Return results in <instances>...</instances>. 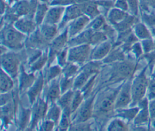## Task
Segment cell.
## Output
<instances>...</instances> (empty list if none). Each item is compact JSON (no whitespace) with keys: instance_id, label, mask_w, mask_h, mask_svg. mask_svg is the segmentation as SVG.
I'll return each mask as SVG.
<instances>
[{"instance_id":"obj_23","label":"cell","mask_w":155,"mask_h":131,"mask_svg":"<svg viewBox=\"0 0 155 131\" xmlns=\"http://www.w3.org/2000/svg\"><path fill=\"white\" fill-rule=\"evenodd\" d=\"M31 5L26 1H22L16 3L12 8V13L18 18L25 16H30L29 14L31 12Z\"/></svg>"},{"instance_id":"obj_16","label":"cell","mask_w":155,"mask_h":131,"mask_svg":"<svg viewBox=\"0 0 155 131\" xmlns=\"http://www.w3.org/2000/svg\"><path fill=\"white\" fill-rule=\"evenodd\" d=\"M82 15H83V13L79 4H73L68 5L65 8L63 18L58 26L59 29Z\"/></svg>"},{"instance_id":"obj_32","label":"cell","mask_w":155,"mask_h":131,"mask_svg":"<svg viewBox=\"0 0 155 131\" xmlns=\"http://www.w3.org/2000/svg\"><path fill=\"white\" fill-rule=\"evenodd\" d=\"M48 52H44L43 54L38 58L36 61L28 65L30 66V70L31 72H35L36 71H40L43 67L48 63Z\"/></svg>"},{"instance_id":"obj_51","label":"cell","mask_w":155,"mask_h":131,"mask_svg":"<svg viewBox=\"0 0 155 131\" xmlns=\"http://www.w3.org/2000/svg\"><path fill=\"white\" fill-rule=\"evenodd\" d=\"M5 1L4 2L3 0H1V13L2 14L4 12H5Z\"/></svg>"},{"instance_id":"obj_40","label":"cell","mask_w":155,"mask_h":131,"mask_svg":"<svg viewBox=\"0 0 155 131\" xmlns=\"http://www.w3.org/2000/svg\"><path fill=\"white\" fill-rule=\"evenodd\" d=\"M68 47L67 46L60 52H59L56 55V58L57 59V63L62 68H63L68 62Z\"/></svg>"},{"instance_id":"obj_36","label":"cell","mask_w":155,"mask_h":131,"mask_svg":"<svg viewBox=\"0 0 155 131\" xmlns=\"http://www.w3.org/2000/svg\"><path fill=\"white\" fill-rule=\"evenodd\" d=\"M107 130L108 131H122L127 130V127L126 124L120 119H113L108 124Z\"/></svg>"},{"instance_id":"obj_12","label":"cell","mask_w":155,"mask_h":131,"mask_svg":"<svg viewBox=\"0 0 155 131\" xmlns=\"http://www.w3.org/2000/svg\"><path fill=\"white\" fill-rule=\"evenodd\" d=\"M65 10V7L59 5L48 8L43 23L53 25L59 24L63 18Z\"/></svg>"},{"instance_id":"obj_21","label":"cell","mask_w":155,"mask_h":131,"mask_svg":"<svg viewBox=\"0 0 155 131\" xmlns=\"http://www.w3.org/2000/svg\"><path fill=\"white\" fill-rule=\"evenodd\" d=\"M14 86L13 78L4 71L2 69H1L0 73V90L1 93L10 92Z\"/></svg>"},{"instance_id":"obj_54","label":"cell","mask_w":155,"mask_h":131,"mask_svg":"<svg viewBox=\"0 0 155 131\" xmlns=\"http://www.w3.org/2000/svg\"><path fill=\"white\" fill-rule=\"evenodd\" d=\"M151 2H155V0H149Z\"/></svg>"},{"instance_id":"obj_30","label":"cell","mask_w":155,"mask_h":131,"mask_svg":"<svg viewBox=\"0 0 155 131\" xmlns=\"http://www.w3.org/2000/svg\"><path fill=\"white\" fill-rule=\"evenodd\" d=\"M74 90V95L70 105V110L71 112V115L78 110V109L82 104L85 98L80 89Z\"/></svg>"},{"instance_id":"obj_41","label":"cell","mask_w":155,"mask_h":131,"mask_svg":"<svg viewBox=\"0 0 155 131\" xmlns=\"http://www.w3.org/2000/svg\"><path fill=\"white\" fill-rule=\"evenodd\" d=\"M55 127H56V125L53 121L44 118L39 124L38 130L42 131H50L54 130Z\"/></svg>"},{"instance_id":"obj_39","label":"cell","mask_w":155,"mask_h":131,"mask_svg":"<svg viewBox=\"0 0 155 131\" xmlns=\"http://www.w3.org/2000/svg\"><path fill=\"white\" fill-rule=\"evenodd\" d=\"M122 51L119 49L117 50H111L109 54L107 55L106 58L103 59L104 62L105 63H110L112 62L120 61L123 59L124 55L122 54Z\"/></svg>"},{"instance_id":"obj_1","label":"cell","mask_w":155,"mask_h":131,"mask_svg":"<svg viewBox=\"0 0 155 131\" xmlns=\"http://www.w3.org/2000/svg\"><path fill=\"white\" fill-rule=\"evenodd\" d=\"M26 37L27 35L10 24L4 26L1 29V44L8 49L13 50L21 49L25 43Z\"/></svg>"},{"instance_id":"obj_14","label":"cell","mask_w":155,"mask_h":131,"mask_svg":"<svg viewBox=\"0 0 155 131\" xmlns=\"http://www.w3.org/2000/svg\"><path fill=\"white\" fill-rule=\"evenodd\" d=\"M112 50V44L110 41H105L92 48L90 55V60L101 61L107 56Z\"/></svg>"},{"instance_id":"obj_8","label":"cell","mask_w":155,"mask_h":131,"mask_svg":"<svg viewBox=\"0 0 155 131\" xmlns=\"http://www.w3.org/2000/svg\"><path fill=\"white\" fill-rule=\"evenodd\" d=\"M131 85V84L127 81L119 89L116 96L114 109L125 108L132 101Z\"/></svg>"},{"instance_id":"obj_20","label":"cell","mask_w":155,"mask_h":131,"mask_svg":"<svg viewBox=\"0 0 155 131\" xmlns=\"http://www.w3.org/2000/svg\"><path fill=\"white\" fill-rule=\"evenodd\" d=\"M127 16L125 11L115 7L109 11L107 15V20L112 25L115 26L125 19Z\"/></svg>"},{"instance_id":"obj_4","label":"cell","mask_w":155,"mask_h":131,"mask_svg":"<svg viewBox=\"0 0 155 131\" xmlns=\"http://www.w3.org/2000/svg\"><path fill=\"white\" fill-rule=\"evenodd\" d=\"M1 69L13 78L19 74L21 67L20 60L16 53L8 51L1 55Z\"/></svg>"},{"instance_id":"obj_15","label":"cell","mask_w":155,"mask_h":131,"mask_svg":"<svg viewBox=\"0 0 155 131\" xmlns=\"http://www.w3.org/2000/svg\"><path fill=\"white\" fill-rule=\"evenodd\" d=\"M59 78L60 76L48 83L49 84L45 92V101L48 104L56 102L62 94L59 85Z\"/></svg>"},{"instance_id":"obj_25","label":"cell","mask_w":155,"mask_h":131,"mask_svg":"<svg viewBox=\"0 0 155 131\" xmlns=\"http://www.w3.org/2000/svg\"><path fill=\"white\" fill-rule=\"evenodd\" d=\"M71 124V112L70 109H65L62 110V115L59 121L56 126L58 130L65 131L69 130Z\"/></svg>"},{"instance_id":"obj_44","label":"cell","mask_w":155,"mask_h":131,"mask_svg":"<svg viewBox=\"0 0 155 131\" xmlns=\"http://www.w3.org/2000/svg\"><path fill=\"white\" fill-rule=\"evenodd\" d=\"M86 122L79 123L76 124H71L69 130H91V128L90 127V124Z\"/></svg>"},{"instance_id":"obj_46","label":"cell","mask_w":155,"mask_h":131,"mask_svg":"<svg viewBox=\"0 0 155 131\" xmlns=\"http://www.w3.org/2000/svg\"><path fill=\"white\" fill-rule=\"evenodd\" d=\"M128 9L134 15H136L137 12V0H127Z\"/></svg>"},{"instance_id":"obj_34","label":"cell","mask_w":155,"mask_h":131,"mask_svg":"<svg viewBox=\"0 0 155 131\" xmlns=\"http://www.w3.org/2000/svg\"><path fill=\"white\" fill-rule=\"evenodd\" d=\"M31 121V110L22 108L19 115V126L20 129H24L30 125Z\"/></svg>"},{"instance_id":"obj_43","label":"cell","mask_w":155,"mask_h":131,"mask_svg":"<svg viewBox=\"0 0 155 131\" xmlns=\"http://www.w3.org/2000/svg\"><path fill=\"white\" fill-rule=\"evenodd\" d=\"M134 32L136 35L139 38H145L149 36L147 30L142 24H138L135 26Z\"/></svg>"},{"instance_id":"obj_7","label":"cell","mask_w":155,"mask_h":131,"mask_svg":"<svg viewBox=\"0 0 155 131\" xmlns=\"http://www.w3.org/2000/svg\"><path fill=\"white\" fill-rule=\"evenodd\" d=\"M118 90H108L102 93L97 100L96 105L94 107L97 108V111L100 114H107L114 109L115 99Z\"/></svg>"},{"instance_id":"obj_3","label":"cell","mask_w":155,"mask_h":131,"mask_svg":"<svg viewBox=\"0 0 155 131\" xmlns=\"http://www.w3.org/2000/svg\"><path fill=\"white\" fill-rule=\"evenodd\" d=\"M96 96H89L85 98L82 104L72 115L71 124L88 121L93 116L94 107V101ZM72 114V115H73Z\"/></svg>"},{"instance_id":"obj_33","label":"cell","mask_w":155,"mask_h":131,"mask_svg":"<svg viewBox=\"0 0 155 131\" xmlns=\"http://www.w3.org/2000/svg\"><path fill=\"white\" fill-rule=\"evenodd\" d=\"M80 70L78 64L68 62L63 68L62 75L67 78H74Z\"/></svg>"},{"instance_id":"obj_10","label":"cell","mask_w":155,"mask_h":131,"mask_svg":"<svg viewBox=\"0 0 155 131\" xmlns=\"http://www.w3.org/2000/svg\"><path fill=\"white\" fill-rule=\"evenodd\" d=\"M147 81L143 73L137 76L131 85V98L133 102H137L143 96L145 92Z\"/></svg>"},{"instance_id":"obj_53","label":"cell","mask_w":155,"mask_h":131,"mask_svg":"<svg viewBox=\"0 0 155 131\" xmlns=\"http://www.w3.org/2000/svg\"><path fill=\"white\" fill-rule=\"evenodd\" d=\"M34 1H40L41 2H42V3H46L47 2H48L49 0H34Z\"/></svg>"},{"instance_id":"obj_27","label":"cell","mask_w":155,"mask_h":131,"mask_svg":"<svg viewBox=\"0 0 155 131\" xmlns=\"http://www.w3.org/2000/svg\"><path fill=\"white\" fill-rule=\"evenodd\" d=\"M48 8L46 3L40 2L36 8L34 14V20L38 25H40L43 23Z\"/></svg>"},{"instance_id":"obj_52","label":"cell","mask_w":155,"mask_h":131,"mask_svg":"<svg viewBox=\"0 0 155 131\" xmlns=\"http://www.w3.org/2000/svg\"><path fill=\"white\" fill-rule=\"evenodd\" d=\"M151 112H152V114H153L154 115H155V103L153 104V107H152Z\"/></svg>"},{"instance_id":"obj_17","label":"cell","mask_w":155,"mask_h":131,"mask_svg":"<svg viewBox=\"0 0 155 131\" xmlns=\"http://www.w3.org/2000/svg\"><path fill=\"white\" fill-rule=\"evenodd\" d=\"M36 79L33 72L27 73L23 66H21L19 72V89L20 91H27Z\"/></svg>"},{"instance_id":"obj_6","label":"cell","mask_w":155,"mask_h":131,"mask_svg":"<svg viewBox=\"0 0 155 131\" xmlns=\"http://www.w3.org/2000/svg\"><path fill=\"white\" fill-rule=\"evenodd\" d=\"M69 36L66 29L60 35H57L50 42L48 52V65L50 66L56 59V55L59 52L67 47Z\"/></svg>"},{"instance_id":"obj_38","label":"cell","mask_w":155,"mask_h":131,"mask_svg":"<svg viewBox=\"0 0 155 131\" xmlns=\"http://www.w3.org/2000/svg\"><path fill=\"white\" fill-rule=\"evenodd\" d=\"M107 40V36L102 30L93 31L91 36L90 44L91 45H96L102 42Z\"/></svg>"},{"instance_id":"obj_11","label":"cell","mask_w":155,"mask_h":131,"mask_svg":"<svg viewBox=\"0 0 155 131\" xmlns=\"http://www.w3.org/2000/svg\"><path fill=\"white\" fill-rule=\"evenodd\" d=\"M14 27L25 35H30L36 30L37 24L33 18L23 16L19 18L14 23Z\"/></svg>"},{"instance_id":"obj_19","label":"cell","mask_w":155,"mask_h":131,"mask_svg":"<svg viewBox=\"0 0 155 131\" xmlns=\"http://www.w3.org/2000/svg\"><path fill=\"white\" fill-rule=\"evenodd\" d=\"M59 27L57 25L42 23L39 29L40 33L47 42H50L57 35Z\"/></svg>"},{"instance_id":"obj_31","label":"cell","mask_w":155,"mask_h":131,"mask_svg":"<svg viewBox=\"0 0 155 131\" xmlns=\"http://www.w3.org/2000/svg\"><path fill=\"white\" fill-rule=\"evenodd\" d=\"M115 113L116 116L118 117L125 119L128 120H131L132 119L134 118L136 115L138 113V109L137 108H132L127 109L125 108H120L114 109Z\"/></svg>"},{"instance_id":"obj_9","label":"cell","mask_w":155,"mask_h":131,"mask_svg":"<svg viewBox=\"0 0 155 131\" xmlns=\"http://www.w3.org/2000/svg\"><path fill=\"white\" fill-rule=\"evenodd\" d=\"M90 21V18L83 14L70 22L69 25L67 28L69 39L75 36L86 29Z\"/></svg>"},{"instance_id":"obj_18","label":"cell","mask_w":155,"mask_h":131,"mask_svg":"<svg viewBox=\"0 0 155 131\" xmlns=\"http://www.w3.org/2000/svg\"><path fill=\"white\" fill-rule=\"evenodd\" d=\"M93 30L89 29H85L84 31H82L78 35L69 39L67 46L68 47H70L85 44H90L91 36L93 33Z\"/></svg>"},{"instance_id":"obj_37","label":"cell","mask_w":155,"mask_h":131,"mask_svg":"<svg viewBox=\"0 0 155 131\" xmlns=\"http://www.w3.org/2000/svg\"><path fill=\"white\" fill-rule=\"evenodd\" d=\"M74 78H67L62 75L59 78V85L61 93H63L69 90L73 89Z\"/></svg>"},{"instance_id":"obj_2","label":"cell","mask_w":155,"mask_h":131,"mask_svg":"<svg viewBox=\"0 0 155 131\" xmlns=\"http://www.w3.org/2000/svg\"><path fill=\"white\" fill-rule=\"evenodd\" d=\"M91 47L89 44H81L68 47V62L76 64L84 65L90 60Z\"/></svg>"},{"instance_id":"obj_47","label":"cell","mask_w":155,"mask_h":131,"mask_svg":"<svg viewBox=\"0 0 155 131\" xmlns=\"http://www.w3.org/2000/svg\"><path fill=\"white\" fill-rule=\"evenodd\" d=\"M115 7L127 11L128 9L127 0H116L115 2Z\"/></svg>"},{"instance_id":"obj_13","label":"cell","mask_w":155,"mask_h":131,"mask_svg":"<svg viewBox=\"0 0 155 131\" xmlns=\"http://www.w3.org/2000/svg\"><path fill=\"white\" fill-rule=\"evenodd\" d=\"M44 84H45L44 76L42 72H40L39 75L36 77L33 84L27 91L28 101L31 105H33L37 99L39 98V95L42 91Z\"/></svg>"},{"instance_id":"obj_35","label":"cell","mask_w":155,"mask_h":131,"mask_svg":"<svg viewBox=\"0 0 155 131\" xmlns=\"http://www.w3.org/2000/svg\"><path fill=\"white\" fill-rule=\"evenodd\" d=\"M105 25V19L104 16L99 15L90 21L86 29H89L93 31L102 30Z\"/></svg>"},{"instance_id":"obj_29","label":"cell","mask_w":155,"mask_h":131,"mask_svg":"<svg viewBox=\"0 0 155 131\" xmlns=\"http://www.w3.org/2000/svg\"><path fill=\"white\" fill-rule=\"evenodd\" d=\"M1 119L4 122V125H8L11 119H12V117L13 116V104L11 101L8 103L1 106Z\"/></svg>"},{"instance_id":"obj_45","label":"cell","mask_w":155,"mask_h":131,"mask_svg":"<svg viewBox=\"0 0 155 131\" xmlns=\"http://www.w3.org/2000/svg\"><path fill=\"white\" fill-rule=\"evenodd\" d=\"M147 113L145 112V110H142L140 113H138L134 118V122L136 124H140L145 122L147 120Z\"/></svg>"},{"instance_id":"obj_5","label":"cell","mask_w":155,"mask_h":131,"mask_svg":"<svg viewBox=\"0 0 155 131\" xmlns=\"http://www.w3.org/2000/svg\"><path fill=\"white\" fill-rule=\"evenodd\" d=\"M48 107L47 102L40 97L33 103L31 110V121L29 125L30 130L35 129L45 118Z\"/></svg>"},{"instance_id":"obj_49","label":"cell","mask_w":155,"mask_h":131,"mask_svg":"<svg viewBox=\"0 0 155 131\" xmlns=\"http://www.w3.org/2000/svg\"><path fill=\"white\" fill-rule=\"evenodd\" d=\"M132 49H133V52H134L137 56H139V55L141 53V49H140V47L139 44H134V45H133Z\"/></svg>"},{"instance_id":"obj_22","label":"cell","mask_w":155,"mask_h":131,"mask_svg":"<svg viewBox=\"0 0 155 131\" xmlns=\"http://www.w3.org/2000/svg\"><path fill=\"white\" fill-rule=\"evenodd\" d=\"M62 112V109L56 102L51 103L48 105L45 118L53 121L57 126L61 118Z\"/></svg>"},{"instance_id":"obj_24","label":"cell","mask_w":155,"mask_h":131,"mask_svg":"<svg viewBox=\"0 0 155 131\" xmlns=\"http://www.w3.org/2000/svg\"><path fill=\"white\" fill-rule=\"evenodd\" d=\"M83 14L88 16L90 19L99 15L100 13L97 4L92 1H86L79 4Z\"/></svg>"},{"instance_id":"obj_50","label":"cell","mask_w":155,"mask_h":131,"mask_svg":"<svg viewBox=\"0 0 155 131\" xmlns=\"http://www.w3.org/2000/svg\"><path fill=\"white\" fill-rule=\"evenodd\" d=\"M149 96L151 98L155 97V84L151 85L149 88Z\"/></svg>"},{"instance_id":"obj_42","label":"cell","mask_w":155,"mask_h":131,"mask_svg":"<svg viewBox=\"0 0 155 131\" xmlns=\"http://www.w3.org/2000/svg\"><path fill=\"white\" fill-rule=\"evenodd\" d=\"M97 74L94 75L93 76H92L90 79L87 82V83L82 87V88L81 89H80L81 90V92H82V93L84 94L85 98H87V96L88 95L92 89V87L94 84L95 82V79L97 77Z\"/></svg>"},{"instance_id":"obj_48","label":"cell","mask_w":155,"mask_h":131,"mask_svg":"<svg viewBox=\"0 0 155 131\" xmlns=\"http://www.w3.org/2000/svg\"><path fill=\"white\" fill-rule=\"evenodd\" d=\"M9 92L1 93V106L7 104L12 101V95Z\"/></svg>"},{"instance_id":"obj_28","label":"cell","mask_w":155,"mask_h":131,"mask_svg":"<svg viewBox=\"0 0 155 131\" xmlns=\"http://www.w3.org/2000/svg\"><path fill=\"white\" fill-rule=\"evenodd\" d=\"M74 89L69 90L61 94L56 103L61 107V109H70V105L74 95Z\"/></svg>"},{"instance_id":"obj_26","label":"cell","mask_w":155,"mask_h":131,"mask_svg":"<svg viewBox=\"0 0 155 131\" xmlns=\"http://www.w3.org/2000/svg\"><path fill=\"white\" fill-rule=\"evenodd\" d=\"M62 68L58 65L54 66H48V67L45 72L44 76L45 83L48 84L51 81L58 78L62 74Z\"/></svg>"}]
</instances>
